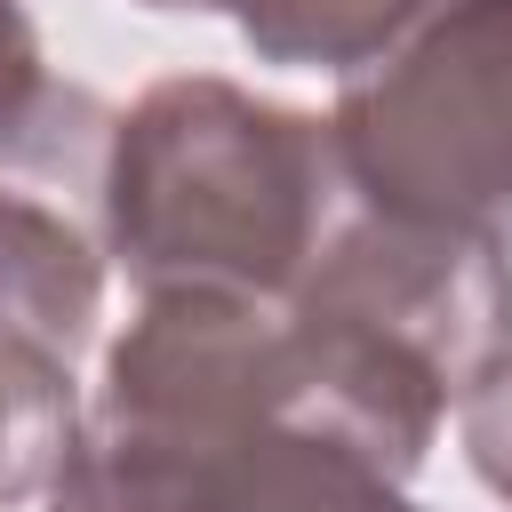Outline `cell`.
I'll return each mask as SVG.
<instances>
[{
    "label": "cell",
    "mask_w": 512,
    "mask_h": 512,
    "mask_svg": "<svg viewBox=\"0 0 512 512\" xmlns=\"http://www.w3.org/2000/svg\"><path fill=\"white\" fill-rule=\"evenodd\" d=\"M328 128L360 208L512 248V0H432L344 72Z\"/></svg>",
    "instance_id": "obj_2"
},
{
    "label": "cell",
    "mask_w": 512,
    "mask_h": 512,
    "mask_svg": "<svg viewBox=\"0 0 512 512\" xmlns=\"http://www.w3.org/2000/svg\"><path fill=\"white\" fill-rule=\"evenodd\" d=\"M192 512H424V504H408V480L328 424H256L208 464Z\"/></svg>",
    "instance_id": "obj_5"
},
{
    "label": "cell",
    "mask_w": 512,
    "mask_h": 512,
    "mask_svg": "<svg viewBox=\"0 0 512 512\" xmlns=\"http://www.w3.org/2000/svg\"><path fill=\"white\" fill-rule=\"evenodd\" d=\"M288 312L464 408V392L512 352V248L352 200Z\"/></svg>",
    "instance_id": "obj_3"
},
{
    "label": "cell",
    "mask_w": 512,
    "mask_h": 512,
    "mask_svg": "<svg viewBox=\"0 0 512 512\" xmlns=\"http://www.w3.org/2000/svg\"><path fill=\"white\" fill-rule=\"evenodd\" d=\"M104 232L0 168V344L80 360L104 320Z\"/></svg>",
    "instance_id": "obj_4"
},
{
    "label": "cell",
    "mask_w": 512,
    "mask_h": 512,
    "mask_svg": "<svg viewBox=\"0 0 512 512\" xmlns=\"http://www.w3.org/2000/svg\"><path fill=\"white\" fill-rule=\"evenodd\" d=\"M344 216L336 128L224 72L152 80L104 128L96 232L136 296L208 288L288 304Z\"/></svg>",
    "instance_id": "obj_1"
},
{
    "label": "cell",
    "mask_w": 512,
    "mask_h": 512,
    "mask_svg": "<svg viewBox=\"0 0 512 512\" xmlns=\"http://www.w3.org/2000/svg\"><path fill=\"white\" fill-rule=\"evenodd\" d=\"M144 8H192V16H224L264 64L288 72H360L376 64L432 0H144Z\"/></svg>",
    "instance_id": "obj_6"
},
{
    "label": "cell",
    "mask_w": 512,
    "mask_h": 512,
    "mask_svg": "<svg viewBox=\"0 0 512 512\" xmlns=\"http://www.w3.org/2000/svg\"><path fill=\"white\" fill-rule=\"evenodd\" d=\"M80 128H112L96 112L88 88H64L48 72L40 24L24 16V0H0V168H48L72 160Z\"/></svg>",
    "instance_id": "obj_7"
},
{
    "label": "cell",
    "mask_w": 512,
    "mask_h": 512,
    "mask_svg": "<svg viewBox=\"0 0 512 512\" xmlns=\"http://www.w3.org/2000/svg\"><path fill=\"white\" fill-rule=\"evenodd\" d=\"M464 456H472L480 488L512 504V352L464 392Z\"/></svg>",
    "instance_id": "obj_9"
},
{
    "label": "cell",
    "mask_w": 512,
    "mask_h": 512,
    "mask_svg": "<svg viewBox=\"0 0 512 512\" xmlns=\"http://www.w3.org/2000/svg\"><path fill=\"white\" fill-rule=\"evenodd\" d=\"M80 432V384L64 360L0 344V512L24 496H48L64 448Z\"/></svg>",
    "instance_id": "obj_8"
}]
</instances>
